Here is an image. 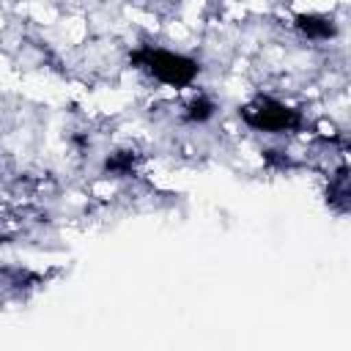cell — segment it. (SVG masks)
<instances>
[{
  "mask_svg": "<svg viewBox=\"0 0 351 351\" xmlns=\"http://www.w3.org/2000/svg\"><path fill=\"white\" fill-rule=\"evenodd\" d=\"M291 27L307 44H332L340 36V22L326 11H299L291 16Z\"/></svg>",
  "mask_w": 351,
  "mask_h": 351,
  "instance_id": "cell-3",
  "label": "cell"
},
{
  "mask_svg": "<svg viewBox=\"0 0 351 351\" xmlns=\"http://www.w3.org/2000/svg\"><path fill=\"white\" fill-rule=\"evenodd\" d=\"M129 66L159 88L186 90L195 88L203 66L195 55L165 44H137L129 52Z\"/></svg>",
  "mask_w": 351,
  "mask_h": 351,
  "instance_id": "cell-1",
  "label": "cell"
},
{
  "mask_svg": "<svg viewBox=\"0 0 351 351\" xmlns=\"http://www.w3.org/2000/svg\"><path fill=\"white\" fill-rule=\"evenodd\" d=\"M239 121L250 129V132H258V134H269V137H296L299 132H304V123H307V115L288 104L285 99L274 96V93H255L252 99H247L241 107H239Z\"/></svg>",
  "mask_w": 351,
  "mask_h": 351,
  "instance_id": "cell-2",
  "label": "cell"
}]
</instances>
